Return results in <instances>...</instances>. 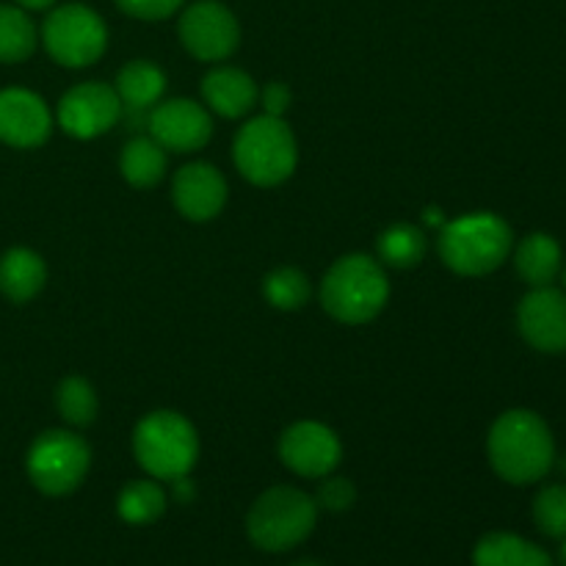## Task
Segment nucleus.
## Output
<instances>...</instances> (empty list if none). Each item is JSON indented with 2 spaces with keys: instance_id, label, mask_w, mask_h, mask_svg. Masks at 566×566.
<instances>
[{
  "instance_id": "f257e3e1",
  "label": "nucleus",
  "mask_w": 566,
  "mask_h": 566,
  "mask_svg": "<svg viewBox=\"0 0 566 566\" xmlns=\"http://www.w3.org/2000/svg\"><path fill=\"white\" fill-rule=\"evenodd\" d=\"M495 473L509 484H534L553 470L556 446L545 420L528 409L503 412L490 429L486 440Z\"/></svg>"
},
{
  "instance_id": "72a5a7b5",
  "label": "nucleus",
  "mask_w": 566,
  "mask_h": 566,
  "mask_svg": "<svg viewBox=\"0 0 566 566\" xmlns=\"http://www.w3.org/2000/svg\"><path fill=\"white\" fill-rule=\"evenodd\" d=\"M562 564L566 566V536H564V545H562Z\"/></svg>"
},
{
  "instance_id": "1a4fd4ad",
  "label": "nucleus",
  "mask_w": 566,
  "mask_h": 566,
  "mask_svg": "<svg viewBox=\"0 0 566 566\" xmlns=\"http://www.w3.org/2000/svg\"><path fill=\"white\" fill-rule=\"evenodd\" d=\"M180 39L199 61H224L241 44V25L224 3L199 0L180 17Z\"/></svg>"
},
{
  "instance_id": "39448f33",
  "label": "nucleus",
  "mask_w": 566,
  "mask_h": 566,
  "mask_svg": "<svg viewBox=\"0 0 566 566\" xmlns=\"http://www.w3.org/2000/svg\"><path fill=\"white\" fill-rule=\"evenodd\" d=\"M133 453L155 481H177L188 475L199 457L197 429L182 415L160 409L147 415L133 431Z\"/></svg>"
},
{
  "instance_id": "5701e85b",
  "label": "nucleus",
  "mask_w": 566,
  "mask_h": 566,
  "mask_svg": "<svg viewBox=\"0 0 566 566\" xmlns=\"http://www.w3.org/2000/svg\"><path fill=\"white\" fill-rule=\"evenodd\" d=\"M116 512L130 525H149L166 512V492L158 481H133L119 492Z\"/></svg>"
},
{
  "instance_id": "f8f14e48",
  "label": "nucleus",
  "mask_w": 566,
  "mask_h": 566,
  "mask_svg": "<svg viewBox=\"0 0 566 566\" xmlns=\"http://www.w3.org/2000/svg\"><path fill=\"white\" fill-rule=\"evenodd\" d=\"M149 136L166 153H193L210 142L213 122L210 114L193 99H166L158 103L147 116Z\"/></svg>"
},
{
  "instance_id": "4468645a",
  "label": "nucleus",
  "mask_w": 566,
  "mask_h": 566,
  "mask_svg": "<svg viewBox=\"0 0 566 566\" xmlns=\"http://www.w3.org/2000/svg\"><path fill=\"white\" fill-rule=\"evenodd\" d=\"M50 130H53V116L39 94L28 88L0 92V142L9 147L31 149L48 142Z\"/></svg>"
},
{
  "instance_id": "f3484780",
  "label": "nucleus",
  "mask_w": 566,
  "mask_h": 566,
  "mask_svg": "<svg viewBox=\"0 0 566 566\" xmlns=\"http://www.w3.org/2000/svg\"><path fill=\"white\" fill-rule=\"evenodd\" d=\"M514 265L531 287L553 285V280L562 271V247L547 232H531L514 249Z\"/></svg>"
},
{
  "instance_id": "b1692460",
  "label": "nucleus",
  "mask_w": 566,
  "mask_h": 566,
  "mask_svg": "<svg viewBox=\"0 0 566 566\" xmlns=\"http://www.w3.org/2000/svg\"><path fill=\"white\" fill-rule=\"evenodd\" d=\"M379 258L392 269H412L426 254V235L415 224H392L379 235Z\"/></svg>"
},
{
  "instance_id": "7ed1b4c3",
  "label": "nucleus",
  "mask_w": 566,
  "mask_h": 566,
  "mask_svg": "<svg viewBox=\"0 0 566 566\" xmlns=\"http://www.w3.org/2000/svg\"><path fill=\"white\" fill-rule=\"evenodd\" d=\"M514 247L512 227L495 213H468L442 227V263L462 276H484L501 269Z\"/></svg>"
},
{
  "instance_id": "4be33fe9",
  "label": "nucleus",
  "mask_w": 566,
  "mask_h": 566,
  "mask_svg": "<svg viewBox=\"0 0 566 566\" xmlns=\"http://www.w3.org/2000/svg\"><path fill=\"white\" fill-rule=\"evenodd\" d=\"M36 50V25L25 9L0 3V61L17 64Z\"/></svg>"
},
{
  "instance_id": "bb28decb",
  "label": "nucleus",
  "mask_w": 566,
  "mask_h": 566,
  "mask_svg": "<svg viewBox=\"0 0 566 566\" xmlns=\"http://www.w3.org/2000/svg\"><path fill=\"white\" fill-rule=\"evenodd\" d=\"M534 523L551 539L566 536V486L551 484L534 497Z\"/></svg>"
},
{
  "instance_id": "9d476101",
  "label": "nucleus",
  "mask_w": 566,
  "mask_h": 566,
  "mask_svg": "<svg viewBox=\"0 0 566 566\" xmlns=\"http://www.w3.org/2000/svg\"><path fill=\"white\" fill-rule=\"evenodd\" d=\"M119 94L105 83H81L61 97L59 125L72 138H97L122 119Z\"/></svg>"
},
{
  "instance_id": "2eb2a0df",
  "label": "nucleus",
  "mask_w": 566,
  "mask_h": 566,
  "mask_svg": "<svg viewBox=\"0 0 566 566\" xmlns=\"http://www.w3.org/2000/svg\"><path fill=\"white\" fill-rule=\"evenodd\" d=\"M177 210L191 221H210L221 213L227 202V180L210 164H188L175 175L171 186Z\"/></svg>"
},
{
  "instance_id": "20e7f679",
  "label": "nucleus",
  "mask_w": 566,
  "mask_h": 566,
  "mask_svg": "<svg viewBox=\"0 0 566 566\" xmlns=\"http://www.w3.org/2000/svg\"><path fill=\"white\" fill-rule=\"evenodd\" d=\"M318 523V503L296 486H274L249 509L247 534L265 553H282L302 545Z\"/></svg>"
},
{
  "instance_id": "ddd939ff",
  "label": "nucleus",
  "mask_w": 566,
  "mask_h": 566,
  "mask_svg": "<svg viewBox=\"0 0 566 566\" xmlns=\"http://www.w3.org/2000/svg\"><path fill=\"white\" fill-rule=\"evenodd\" d=\"M517 324L525 340L545 354L566 352V293L558 287H534L517 307Z\"/></svg>"
},
{
  "instance_id": "393cba45",
  "label": "nucleus",
  "mask_w": 566,
  "mask_h": 566,
  "mask_svg": "<svg viewBox=\"0 0 566 566\" xmlns=\"http://www.w3.org/2000/svg\"><path fill=\"white\" fill-rule=\"evenodd\" d=\"M55 407H59L61 418L72 426H88L97 418V392L81 376H70L59 385L55 392Z\"/></svg>"
},
{
  "instance_id": "f03ea898",
  "label": "nucleus",
  "mask_w": 566,
  "mask_h": 566,
  "mask_svg": "<svg viewBox=\"0 0 566 566\" xmlns=\"http://www.w3.org/2000/svg\"><path fill=\"white\" fill-rule=\"evenodd\" d=\"M390 282L385 269L368 254H346L326 271L321 304L340 324H368L385 310Z\"/></svg>"
},
{
  "instance_id": "473e14b6",
  "label": "nucleus",
  "mask_w": 566,
  "mask_h": 566,
  "mask_svg": "<svg viewBox=\"0 0 566 566\" xmlns=\"http://www.w3.org/2000/svg\"><path fill=\"white\" fill-rule=\"evenodd\" d=\"M426 221H429V224H442V210H426Z\"/></svg>"
},
{
  "instance_id": "aec40b11",
  "label": "nucleus",
  "mask_w": 566,
  "mask_h": 566,
  "mask_svg": "<svg viewBox=\"0 0 566 566\" xmlns=\"http://www.w3.org/2000/svg\"><path fill=\"white\" fill-rule=\"evenodd\" d=\"M116 94L127 111H149L160 103L166 92V75L149 61H130L116 75Z\"/></svg>"
},
{
  "instance_id": "c756f323",
  "label": "nucleus",
  "mask_w": 566,
  "mask_h": 566,
  "mask_svg": "<svg viewBox=\"0 0 566 566\" xmlns=\"http://www.w3.org/2000/svg\"><path fill=\"white\" fill-rule=\"evenodd\" d=\"M263 105L269 116H282L287 108H291V88L285 83H269L263 88Z\"/></svg>"
},
{
  "instance_id": "7c9ffc66",
  "label": "nucleus",
  "mask_w": 566,
  "mask_h": 566,
  "mask_svg": "<svg viewBox=\"0 0 566 566\" xmlns=\"http://www.w3.org/2000/svg\"><path fill=\"white\" fill-rule=\"evenodd\" d=\"M171 484H175V495H177V501H191L193 497V484L191 481H188V475H182V479H177V481H171Z\"/></svg>"
},
{
  "instance_id": "2f4dec72",
  "label": "nucleus",
  "mask_w": 566,
  "mask_h": 566,
  "mask_svg": "<svg viewBox=\"0 0 566 566\" xmlns=\"http://www.w3.org/2000/svg\"><path fill=\"white\" fill-rule=\"evenodd\" d=\"M53 3L55 0H17V6H20V9H28V11H44V9H50Z\"/></svg>"
},
{
  "instance_id": "412c9836",
  "label": "nucleus",
  "mask_w": 566,
  "mask_h": 566,
  "mask_svg": "<svg viewBox=\"0 0 566 566\" xmlns=\"http://www.w3.org/2000/svg\"><path fill=\"white\" fill-rule=\"evenodd\" d=\"M122 177L136 188L158 186L166 175V149L153 136H138L125 144L119 158Z\"/></svg>"
},
{
  "instance_id": "c85d7f7f",
  "label": "nucleus",
  "mask_w": 566,
  "mask_h": 566,
  "mask_svg": "<svg viewBox=\"0 0 566 566\" xmlns=\"http://www.w3.org/2000/svg\"><path fill=\"white\" fill-rule=\"evenodd\" d=\"M125 14L136 20H166L182 6V0H116Z\"/></svg>"
},
{
  "instance_id": "cd10ccee",
  "label": "nucleus",
  "mask_w": 566,
  "mask_h": 566,
  "mask_svg": "<svg viewBox=\"0 0 566 566\" xmlns=\"http://www.w3.org/2000/svg\"><path fill=\"white\" fill-rule=\"evenodd\" d=\"M354 501H357V490H354L352 481L346 479H326L324 484H321L318 497H315L318 509H326V512L335 514L352 509Z\"/></svg>"
},
{
  "instance_id": "dca6fc26",
  "label": "nucleus",
  "mask_w": 566,
  "mask_h": 566,
  "mask_svg": "<svg viewBox=\"0 0 566 566\" xmlns=\"http://www.w3.org/2000/svg\"><path fill=\"white\" fill-rule=\"evenodd\" d=\"M202 97L216 114H221L224 119H238V116H247L254 108L260 92L258 83L243 70H235V66H216L213 72L205 75Z\"/></svg>"
},
{
  "instance_id": "f704fd0d",
  "label": "nucleus",
  "mask_w": 566,
  "mask_h": 566,
  "mask_svg": "<svg viewBox=\"0 0 566 566\" xmlns=\"http://www.w3.org/2000/svg\"><path fill=\"white\" fill-rule=\"evenodd\" d=\"M296 566H318V564H310V562H304V564H296Z\"/></svg>"
},
{
  "instance_id": "0eeeda50",
  "label": "nucleus",
  "mask_w": 566,
  "mask_h": 566,
  "mask_svg": "<svg viewBox=\"0 0 566 566\" xmlns=\"http://www.w3.org/2000/svg\"><path fill=\"white\" fill-rule=\"evenodd\" d=\"M42 42L50 59L61 66H88L108 48V28L103 17L83 3H66L50 11L42 25Z\"/></svg>"
},
{
  "instance_id": "423d86ee",
  "label": "nucleus",
  "mask_w": 566,
  "mask_h": 566,
  "mask_svg": "<svg viewBox=\"0 0 566 566\" xmlns=\"http://www.w3.org/2000/svg\"><path fill=\"white\" fill-rule=\"evenodd\" d=\"M232 158L238 171L254 186H280L296 169V138L282 116H258L238 130Z\"/></svg>"
},
{
  "instance_id": "c9c22d12",
  "label": "nucleus",
  "mask_w": 566,
  "mask_h": 566,
  "mask_svg": "<svg viewBox=\"0 0 566 566\" xmlns=\"http://www.w3.org/2000/svg\"><path fill=\"white\" fill-rule=\"evenodd\" d=\"M564 285H566V271H564Z\"/></svg>"
},
{
  "instance_id": "a878e982",
  "label": "nucleus",
  "mask_w": 566,
  "mask_h": 566,
  "mask_svg": "<svg viewBox=\"0 0 566 566\" xmlns=\"http://www.w3.org/2000/svg\"><path fill=\"white\" fill-rule=\"evenodd\" d=\"M263 293L271 307L276 310H298L310 296L307 276L298 269H276L265 276Z\"/></svg>"
},
{
  "instance_id": "9b49d317",
  "label": "nucleus",
  "mask_w": 566,
  "mask_h": 566,
  "mask_svg": "<svg viewBox=\"0 0 566 566\" xmlns=\"http://www.w3.org/2000/svg\"><path fill=\"white\" fill-rule=\"evenodd\" d=\"M343 446L335 431L315 420L291 426L280 440V459L304 479H326L340 464Z\"/></svg>"
},
{
  "instance_id": "a211bd4d",
  "label": "nucleus",
  "mask_w": 566,
  "mask_h": 566,
  "mask_svg": "<svg viewBox=\"0 0 566 566\" xmlns=\"http://www.w3.org/2000/svg\"><path fill=\"white\" fill-rule=\"evenodd\" d=\"M473 566H553V558L534 542L497 531L475 545Z\"/></svg>"
},
{
  "instance_id": "6ab92c4d",
  "label": "nucleus",
  "mask_w": 566,
  "mask_h": 566,
  "mask_svg": "<svg viewBox=\"0 0 566 566\" xmlns=\"http://www.w3.org/2000/svg\"><path fill=\"white\" fill-rule=\"evenodd\" d=\"M44 280H48L44 260L31 249H9L0 258V291L11 302H31L44 287Z\"/></svg>"
},
{
  "instance_id": "6e6552de",
  "label": "nucleus",
  "mask_w": 566,
  "mask_h": 566,
  "mask_svg": "<svg viewBox=\"0 0 566 566\" xmlns=\"http://www.w3.org/2000/svg\"><path fill=\"white\" fill-rule=\"evenodd\" d=\"M28 475L44 495H70L86 479L92 451L86 440L72 431H44L28 451Z\"/></svg>"
}]
</instances>
